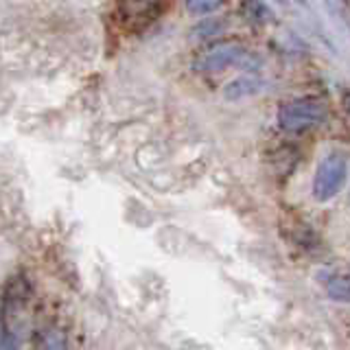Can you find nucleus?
<instances>
[{"instance_id":"1","label":"nucleus","mask_w":350,"mask_h":350,"mask_svg":"<svg viewBox=\"0 0 350 350\" xmlns=\"http://www.w3.org/2000/svg\"><path fill=\"white\" fill-rule=\"evenodd\" d=\"M348 178V162L342 153H328L320 160L313 175L311 195L315 202L326 204L339 195Z\"/></svg>"},{"instance_id":"2","label":"nucleus","mask_w":350,"mask_h":350,"mask_svg":"<svg viewBox=\"0 0 350 350\" xmlns=\"http://www.w3.org/2000/svg\"><path fill=\"white\" fill-rule=\"evenodd\" d=\"M326 118V105L317 98H295L278 109V125L287 131H304Z\"/></svg>"},{"instance_id":"3","label":"nucleus","mask_w":350,"mask_h":350,"mask_svg":"<svg viewBox=\"0 0 350 350\" xmlns=\"http://www.w3.org/2000/svg\"><path fill=\"white\" fill-rule=\"evenodd\" d=\"M247 57H250V53L241 46V44L228 42V44H217V46H213L197 66H200V70H204V72H221V70L230 68V66L245 64Z\"/></svg>"},{"instance_id":"4","label":"nucleus","mask_w":350,"mask_h":350,"mask_svg":"<svg viewBox=\"0 0 350 350\" xmlns=\"http://www.w3.org/2000/svg\"><path fill=\"white\" fill-rule=\"evenodd\" d=\"M260 90H265V81L260 79L258 75H241L237 77L234 81H230L224 90V96L230 98V101H239V98H245V96H252Z\"/></svg>"},{"instance_id":"5","label":"nucleus","mask_w":350,"mask_h":350,"mask_svg":"<svg viewBox=\"0 0 350 350\" xmlns=\"http://www.w3.org/2000/svg\"><path fill=\"white\" fill-rule=\"evenodd\" d=\"M326 293L333 300L339 302H350V271L348 273H333L326 282Z\"/></svg>"},{"instance_id":"6","label":"nucleus","mask_w":350,"mask_h":350,"mask_svg":"<svg viewBox=\"0 0 350 350\" xmlns=\"http://www.w3.org/2000/svg\"><path fill=\"white\" fill-rule=\"evenodd\" d=\"M221 29H224V25L217 18H204L202 22H197V25L191 29V38L193 40H208V38L217 36Z\"/></svg>"},{"instance_id":"7","label":"nucleus","mask_w":350,"mask_h":350,"mask_svg":"<svg viewBox=\"0 0 350 350\" xmlns=\"http://www.w3.org/2000/svg\"><path fill=\"white\" fill-rule=\"evenodd\" d=\"M40 350H68V346H66V337L64 333L59 331H49L46 335L42 337V342H40Z\"/></svg>"},{"instance_id":"8","label":"nucleus","mask_w":350,"mask_h":350,"mask_svg":"<svg viewBox=\"0 0 350 350\" xmlns=\"http://www.w3.org/2000/svg\"><path fill=\"white\" fill-rule=\"evenodd\" d=\"M186 9L195 16H206V14H213L217 9H221V3H197V0H193V3H186Z\"/></svg>"},{"instance_id":"9","label":"nucleus","mask_w":350,"mask_h":350,"mask_svg":"<svg viewBox=\"0 0 350 350\" xmlns=\"http://www.w3.org/2000/svg\"><path fill=\"white\" fill-rule=\"evenodd\" d=\"M16 348H18V344H16L14 335H11V331H5V335H3V350H16Z\"/></svg>"},{"instance_id":"10","label":"nucleus","mask_w":350,"mask_h":350,"mask_svg":"<svg viewBox=\"0 0 350 350\" xmlns=\"http://www.w3.org/2000/svg\"><path fill=\"white\" fill-rule=\"evenodd\" d=\"M348 204H350V193H348Z\"/></svg>"}]
</instances>
